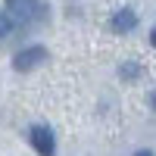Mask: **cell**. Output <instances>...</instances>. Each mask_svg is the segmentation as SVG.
I'll return each instance as SVG.
<instances>
[{
	"mask_svg": "<svg viewBox=\"0 0 156 156\" xmlns=\"http://www.w3.org/2000/svg\"><path fill=\"white\" fill-rule=\"evenodd\" d=\"M137 156H153V153H137Z\"/></svg>",
	"mask_w": 156,
	"mask_h": 156,
	"instance_id": "cell-7",
	"label": "cell"
},
{
	"mask_svg": "<svg viewBox=\"0 0 156 156\" xmlns=\"http://www.w3.org/2000/svg\"><path fill=\"white\" fill-rule=\"evenodd\" d=\"M41 62H47V50L44 47H28V50H22V53L12 59V69L16 72H31L37 69Z\"/></svg>",
	"mask_w": 156,
	"mask_h": 156,
	"instance_id": "cell-2",
	"label": "cell"
},
{
	"mask_svg": "<svg viewBox=\"0 0 156 156\" xmlns=\"http://www.w3.org/2000/svg\"><path fill=\"white\" fill-rule=\"evenodd\" d=\"M153 106H156V94H153Z\"/></svg>",
	"mask_w": 156,
	"mask_h": 156,
	"instance_id": "cell-8",
	"label": "cell"
},
{
	"mask_svg": "<svg viewBox=\"0 0 156 156\" xmlns=\"http://www.w3.org/2000/svg\"><path fill=\"white\" fill-rule=\"evenodd\" d=\"M6 16L16 22H31V19H41L44 9L37 0H6Z\"/></svg>",
	"mask_w": 156,
	"mask_h": 156,
	"instance_id": "cell-1",
	"label": "cell"
},
{
	"mask_svg": "<svg viewBox=\"0 0 156 156\" xmlns=\"http://www.w3.org/2000/svg\"><path fill=\"white\" fill-rule=\"evenodd\" d=\"M31 147H34L37 153H41V156H53V150H56L53 131H50V128H44V125L31 128Z\"/></svg>",
	"mask_w": 156,
	"mask_h": 156,
	"instance_id": "cell-3",
	"label": "cell"
},
{
	"mask_svg": "<svg viewBox=\"0 0 156 156\" xmlns=\"http://www.w3.org/2000/svg\"><path fill=\"white\" fill-rule=\"evenodd\" d=\"M150 44H153V47H156V28H153V31H150Z\"/></svg>",
	"mask_w": 156,
	"mask_h": 156,
	"instance_id": "cell-6",
	"label": "cell"
},
{
	"mask_svg": "<svg viewBox=\"0 0 156 156\" xmlns=\"http://www.w3.org/2000/svg\"><path fill=\"white\" fill-rule=\"evenodd\" d=\"M134 25H137V16H134L131 9H119V12L112 16V28H115V31H131Z\"/></svg>",
	"mask_w": 156,
	"mask_h": 156,
	"instance_id": "cell-4",
	"label": "cell"
},
{
	"mask_svg": "<svg viewBox=\"0 0 156 156\" xmlns=\"http://www.w3.org/2000/svg\"><path fill=\"white\" fill-rule=\"evenodd\" d=\"M9 28H12V19L6 16V12H0V37H6V34H9Z\"/></svg>",
	"mask_w": 156,
	"mask_h": 156,
	"instance_id": "cell-5",
	"label": "cell"
}]
</instances>
